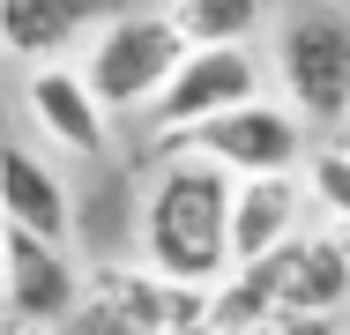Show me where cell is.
Masks as SVG:
<instances>
[{"label":"cell","instance_id":"1","mask_svg":"<svg viewBox=\"0 0 350 335\" xmlns=\"http://www.w3.org/2000/svg\"><path fill=\"white\" fill-rule=\"evenodd\" d=\"M231 172L194 157V149H164L149 194H142V261L179 276V283H224L231 276Z\"/></svg>","mask_w":350,"mask_h":335},{"label":"cell","instance_id":"2","mask_svg":"<svg viewBox=\"0 0 350 335\" xmlns=\"http://www.w3.org/2000/svg\"><path fill=\"white\" fill-rule=\"evenodd\" d=\"M68 335H209V283H179L149 261H105L90 268Z\"/></svg>","mask_w":350,"mask_h":335},{"label":"cell","instance_id":"3","mask_svg":"<svg viewBox=\"0 0 350 335\" xmlns=\"http://www.w3.org/2000/svg\"><path fill=\"white\" fill-rule=\"evenodd\" d=\"M276 90L306 127L350 120V8H298L276 23Z\"/></svg>","mask_w":350,"mask_h":335},{"label":"cell","instance_id":"4","mask_svg":"<svg viewBox=\"0 0 350 335\" xmlns=\"http://www.w3.org/2000/svg\"><path fill=\"white\" fill-rule=\"evenodd\" d=\"M179 60H187V30L172 15H105L82 53V75L105 97V112H149Z\"/></svg>","mask_w":350,"mask_h":335},{"label":"cell","instance_id":"5","mask_svg":"<svg viewBox=\"0 0 350 335\" xmlns=\"http://www.w3.org/2000/svg\"><path fill=\"white\" fill-rule=\"evenodd\" d=\"M164 149H194V157L224 164L231 179H246V172H298V164L313 157L306 120H298L291 97H246V105L216 112V120H202V127L172 134Z\"/></svg>","mask_w":350,"mask_h":335},{"label":"cell","instance_id":"6","mask_svg":"<svg viewBox=\"0 0 350 335\" xmlns=\"http://www.w3.org/2000/svg\"><path fill=\"white\" fill-rule=\"evenodd\" d=\"M246 97H261V60H254L246 45H187V60L172 67V82L157 90L149 120H157V134L172 142V134L202 127V120L246 105Z\"/></svg>","mask_w":350,"mask_h":335},{"label":"cell","instance_id":"7","mask_svg":"<svg viewBox=\"0 0 350 335\" xmlns=\"http://www.w3.org/2000/svg\"><path fill=\"white\" fill-rule=\"evenodd\" d=\"M254 283H261V298H269V313H343L350 306V261L336 254V239L328 231H291L283 246H269L261 261H239Z\"/></svg>","mask_w":350,"mask_h":335},{"label":"cell","instance_id":"8","mask_svg":"<svg viewBox=\"0 0 350 335\" xmlns=\"http://www.w3.org/2000/svg\"><path fill=\"white\" fill-rule=\"evenodd\" d=\"M90 268L68 261V239H38L8 224V321L15 328H68Z\"/></svg>","mask_w":350,"mask_h":335},{"label":"cell","instance_id":"9","mask_svg":"<svg viewBox=\"0 0 350 335\" xmlns=\"http://www.w3.org/2000/svg\"><path fill=\"white\" fill-rule=\"evenodd\" d=\"M23 112L38 120V134H45L53 149H75V157H97V149H105V134H112L105 97H97V90H90V75L68 67V60L30 67V82H23Z\"/></svg>","mask_w":350,"mask_h":335},{"label":"cell","instance_id":"10","mask_svg":"<svg viewBox=\"0 0 350 335\" xmlns=\"http://www.w3.org/2000/svg\"><path fill=\"white\" fill-rule=\"evenodd\" d=\"M306 179L298 172H246L231 187V261H261L269 246H283L306 216Z\"/></svg>","mask_w":350,"mask_h":335},{"label":"cell","instance_id":"11","mask_svg":"<svg viewBox=\"0 0 350 335\" xmlns=\"http://www.w3.org/2000/svg\"><path fill=\"white\" fill-rule=\"evenodd\" d=\"M97 23H105V0H0V53L23 67L68 60V45Z\"/></svg>","mask_w":350,"mask_h":335},{"label":"cell","instance_id":"12","mask_svg":"<svg viewBox=\"0 0 350 335\" xmlns=\"http://www.w3.org/2000/svg\"><path fill=\"white\" fill-rule=\"evenodd\" d=\"M0 209H8L15 231H38V239H68L75 231L68 179L23 142H0Z\"/></svg>","mask_w":350,"mask_h":335},{"label":"cell","instance_id":"13","mask_svg":"<svg viewBox=\"0 0 350 335\" xmlns=\"http://www.w3.org/2000/svg\"><path fill=\"white\" fill-rule=\"evenodd\" d=\"M164 15L187 30V45H246L261 30L269 0H172Z\"/></svg>","mask_w":350,"mask_h":335},{"label":"cell","instance_id":"14","mask_svg":"<svg viewBox=\"0 0 350 335\" xmlns=\"http://www.w3.org/2000/svg\"><path fill=\"white\" fill-rule=\"evenodd\" d=\"M298 179H306V201L321 216H350V149H313L298 164Z\"/></svg>","mask_w":350,"mask_h":335},{"label":"cell","instance_id":"15","mask_svg":"<svg viewBox=\"0 0 350 335\" xmlns=\"http://www.w3.org/2000/svg\"><path fill=\"white\" fill-rule=\"evenodd\" d=\"M254 335H343V313H276Z\"/></svg>","mask_w":350,"mask_h":335},{"label":"cell","instance_id":"16","mask_svg":"<svg viewBox=\"0 0 350 335\" xmlns=\"http://www.w3.org/2000/svg\"><path fill=\"white\" fill-rule=\"evenodd\" d=\"M328 239H336V254L350 261V216H328Z\"/></svg>","mask_w":350,"mask_h":335},{"label":"cell","instance_id":"17","mask_svg":"<svg viewBox=\"0 0 350 335\" xmlns=\"http://www.w3.org/2000/svg\"><path fill=\"white\" fill-rule=\"evenodd\" d=\"M0 321H8V239H0Z\"/></svg>","mask_w":350,"mask_h":335},{"label":"cell","instance_id":"18","mask_svg":"<svg viewBox=\"0 0 350 335\" xmlns=\"http://www.w3.org/2000/svg\"><path fill=\"white\" fill-rule=\"evenodd\" d=\"M15 335H60V328H15Z\"/></svg>","mask_w":350,"mask_h":335},{"label":"cell","instance_id":"19","mask_svg":"<svg viewBox=\"0 0 350 335\" xmlns=\"http://www.w3.org/2000/svg\"><path fill=\"white\" fill-rule=\"evenodd\" d=\"M209 335H246V328H209Z\"/></svg>","mask_w":350,"mask_h":335},{"label":"cell","instance_id":"20","mask_svg":"<svg viewBox=\"0 0 350 335\" xmlns=\"http://www.w3.org/2000/svg\"><path fill=\"white\" fill-rule=\"evenodd\" d=\"M0 239H8V209H0Z\"/></svg>","mask_w":350,"mask_h":335},{"label":"cell","instance_id":"21","mask_svg":"<svg viewBox=\"0 0 350 335\" xmlns=\"http://www.w3.org/2000/svg\"><path fill=\"white\" fill-rule=\"evenodd\" d=\"M0 335H15V321H0Z\"/></svg>","mask_w":350,"mask_h":335},{"label":"cell","instance_id":"22","mask_svg":"<svg viewBox=\"0 0 350 335\" xmlns=\"http://www.w3.org/2000/svg\"><path fill=\"white\" fill-rule=\"evenodd\" d=\"M343 134H350V120H343Z\"/></svg>","mask_w":350,"mask_h":335},{"label":"cell","instance_id":"23","mask_svg":"<svg viewBox=\"0 0 350 335\" xmlns=\"http://www.w3.org/2000/svg\"><path fill=\"white\" fill-rule=\"evenodd\" d=\"M0 60H8V53H0Z\"/></svg>","mask_w":350,"mask_h":335}]
</instances>
